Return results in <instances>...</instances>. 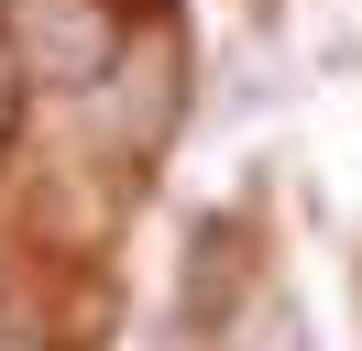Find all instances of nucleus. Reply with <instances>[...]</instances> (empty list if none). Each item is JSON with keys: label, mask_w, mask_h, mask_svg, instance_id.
<instances>
[{"label": "nucleus", "mask_w": 362, "mask_h": 351, "mask_svg": "<svg viewBox=\"0 0 362 351\" xmlns=\"http://www.w3.org/2000/svg\"><path fill=\"white\" fill-rule=\"evenodd\" d=\"M11 99H23V66H11V44H0V132H11Z\"/></svg>", "instance_id": "nucleus-5"}, {"label": "nucleus", "mask_w": 362, "mask_h": 351, "mask_svg": "<svg viewBox=\"0 0 362 351\" xmlns=\"http://www.w3.org/2000/svg\"><path fill=\"white\" fill-rule=\"evenodd\" d=\"M88 143L121 154V165H143V154H165V132L187 121V33L176 22H143V33H121L110 77L88 88Z\"/></svg>", "instance_id": "nucleus-1"}, {"label": "nucleus", "mask_w": 362, "mask_h": 351, "mask_svg": "<svg viewBox=\"0 0 362 351\" xmlns=\"http://www.w3.org/2000/svg\"><path fill=\"white\" fill-rule=\"evenodd\" d=\"M0 351H55V340H0Z\"/></svg>", "instance_id": "nucleus-6"}, {"label": "nucleus", "mask_w": 362, "mask_h": 351, "mask_svg": "<svg viewBox=\"0 0 362 351\" xmlns=\"http://www.w3.org/2000/svg\"><path fill=\"white\" fill-rule=\"evenodd\" d=\"M220 351H308V340H296V307L274 297V318H252V340H220Z\"/></svg>", "instance_id": "nucleus-4"}, {"label": "nucleus", "mask_w": 362, "mask_h": 351, "mask_svg": "<svg viewBox=\"0 0 362 351\" xmlns=\"http://www.w3.org/2000/svg\"><path fill=\"white\" fill-rule=\"evenodd\" d=\"M351 285H362V253H351Z\"/></svg>", "instance_id": "nucleus-7"}, {"label": "nucleus", "mask_w": 362, "mask_h": 351, "mask_svg": "<svg viewBox=\"0 0 362 351\" xmlns=\"http://www.w3.org/2000/svg\"><path fill=\"white\" fill-rule=\"evenodd\" d=\"M0 44H11L23 77L88 99V88L110 77V55H121V11L110 0H0Z\"/></svg>", "instance_id": "nucleus-2"}, {"label": "nucleus", "mask_w": 362, "mask_h": 351, "mask_svg": "<svg viewBox=\"0 0 362 351\" xmlns=\"http://www.w3.org/2000/svg\"><path fill=\"white\" fill-rule=\"evenodd\" d=\"M242 307H252V231L230 209H209L198 241H187V263H176V329L187 340H230Z\"/></svg>", "instance_id": "nucleus-3"}]
</instances>
